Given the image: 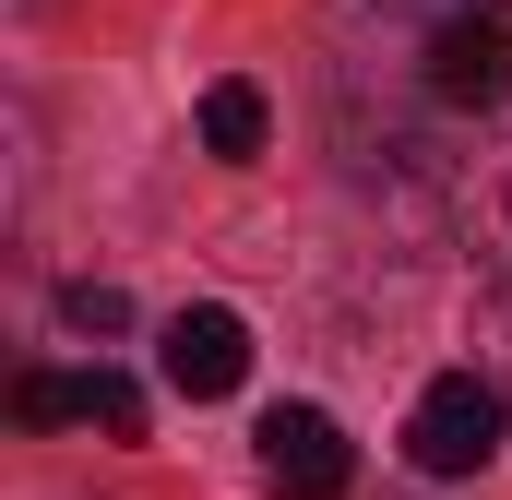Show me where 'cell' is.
Returning <instances> with one entry per match:
<instances>
[{
	"label": "cell",
	"mask_w": 512,
	"mask_h": 500,
	"mask_svg": "<svg viewBox=\"0 0 512 500\" xmlns=\"http://www.w3.org/2000/svg\"><path fill=\"white\" fill-rule=\"evenodd\" d=\"M489 453H501V393L477 370H441L405 405V465H417V477H477Z\"/></svg>",
	"instance_id": "1"
},
{
	"label": "cell",
	"mask_w": 512,
	"mask_h": 500,
	"mask_svg": "<svg viewBox=\"0 0 512 500\" xmlns=\"http://www.w3.org/2000/svg\"><path fill=\"white\" fill-rule=\"evenodd\" d=\"M417 84H429L441 108H501V84H512V0H477V12H453V24L429 36Z\"/></svg>",
	"instance_id": "2"
},
{
	"label": "cell",
	"mask_w": 512,
	"mask_h": 500,
	"mask_svg": "<svg viewBox=\"0 0 512 500\" xmlns=\"http://www.w3.org/2000/svg\"><path fill=\"white\" fill-rule=\"evenodd\" d=\"M262 477L286 500H346L358 489V453H346V429H334L322 405H274V417H262Z\"/></svg>",
	"instance_id": "3"
},
{
	"label": "cell",
	"mask_w": 512,
	"mask_h": 500,
	"mask_svg": "<svg viewBox=\"0 0 512 500\" xmlns=\"http://www.w3.org/2000/svg\"><path fill=\"white\" fill-rule=\"evenodd\" d=\"M239 381H251V322H239V310H179V322H167V393L215 405V393H239Z\"/></svg>",
	"instance_id": "4"
},
{
	"label": "cell",
	"mask_w": 512,
	"mask_h": 500,
	"mask_svg": "<svg viewBox=\"0 0 512 500\" xmlns=\"http://www.w3.org/2000/svg\"><path fill=\"white\" fill-rule=\"evenodd\" d=\"M453 215H465V250L512 286V143H489V155L453 179Z\"/></svg>",
	"instance_id": "5"
},
{
	"label": "cell",
	"mask_w": 512,
	"mask_h": 500,
	"mask_svg": "<svg viewBox=\"0 0 512 500\" xmlns=\"http://www.w3.org/2000/svg\"><path fill=\"white\" fill-rule=\"evenodd\" d=\"M262 131H274L262 84H203V155H215V167H251Z\"/></svg>",
	"instance_id": "6"
},
{
	"label": "cell",
	"mask_w": 512,
	"mask_h": 500,
	"mask_svg": "<svg viewBox=\"0 0 512 500\" xmlns=\"http://www.w3.org/2000/svg\"><path fill=\"white\" fill-rule=\"evenodd\" d=\"M72 417L108 429V441H143V381H131V370H84V381H72Z\"/></svg>",
	"instance_id": "7"
},
{
	"label": "cell",
	"mask_w": 512,
	"mask_h": 500,
	"mask_svg": "<svg viewBox=\"0 0 512 500\" xmlns=\"http://www.w3.org/2000/svg\"><path fill=\"white\" fill-rule=\"evenodd\" d=\"M60 322H72V334H131V298L84 274V286H60Z\"/></svg>",
	"instance_id": "8"
},
{
	"label": "cell",
	"mask_w": 512,
	"mask_h": 500,
	"mask_svg": "<svg viewBox=\"0 0 512 500\" xmlns=\"http://www.w3.org/2000/svg\"><path fill=\"white\" fill-rule=\"evenodd\" d=\"M12 417H24V429H60V417H72V381H60V370H24V381H12Z\"/></svg>",
	"instance_id": "9"
}]
</instances>
